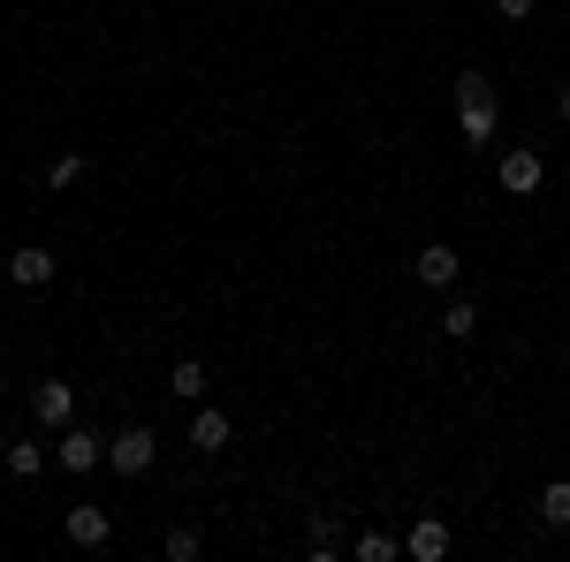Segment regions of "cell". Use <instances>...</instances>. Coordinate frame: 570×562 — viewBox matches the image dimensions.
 Listing matches in <instances>:
<instances>
[{"mask_svg":"<svg viewBox=\"0 0 570 562\" xmlns=\"http://www.w3.org/2000/svg\"><path fill=\"white\" fill-rule=\"evenodd\" d=\"M449 91H456V137H464V152H487V145H494V130H502L494 77H487V69H464Z\"/></svg>","mask_w":570,"mask_h":562,"instance_id":"cell-1","label":"cell"},{"mask_svg":"<svg viewBox=\"0 0 570 562\" xmlns=\"http://www.w3.org/2000/svg\"><path fill=\"white\" fill-rule=\"evenodd\" d=\"M53 464H61V472H99V464H107V433H91V426H77V418H69V426L53 433Z\"/></svg>","mask_w":570,"mask_h":562,"instance_id":"cell-2","label":"cell"},{"mask_svg":"<svg viewBox=\"0 0 570 562\" xmlns=\"http://www.w3.org/2000/svg\"><path fill=\"white\" fill-rule=\"evenodd\" d=\"M107 472H122V479H145V472H153V426L107 433Z\"/></svg>","mask_w":570,"mask_h":562,"instance_id":"cell-3","label":"cell"},{"mask_svg":"<svg viewBox=\"0 0 570 562\" xmlns=\"http://www.w3.org/2000/svg\"><path fill=\"white\" fill-rule=\"evenodd\" d=\"M494 183H502V190H510V198H532V190H540V183H548V160H540V152H532V145H510V152H502V160H494Z\"/></svg>","mask_w":570,"mask_h":562,"instance_id":"cell-4","label":"cell"},{"mask_svg":"<svg viewBox=\"0 0 570 562\" xmlns=\"http://www.w3.org/2000/svg\"><path fill=\"white\" fill-rule=\"evenodd\" d=\"M456 274H464L456 244H419V259H411V282L419 289H456Z\"/></svg>","mask_w":570,"mask_h":562,"instance_id":"cell-5","label":"cell"},{"mask_svg":"<svg viewBox=\"0 0 570 562\" xmlns=\"http://www.w3.org/2000/svg\"><path fill=\"white\" fill-rule=\"evenodd\" d=\"M228 441H236L228 411H220V403H190V448H198V456H220Z\"/></svg>","mask_w":570,"mask_h":562,"instance_id":"cell-6","label":"cell"},{"mask_svg":"<svg viewBox=\"0 0 570 562\" xmlns=\"http://www.w3.org/2000/svg\"><path fill=\"white\" fill-rule=\"evenodd\" d=\"M53 274H61V259H53L46 244H16V259H8V282H16V289H46Z\"/></svg>","mask_w":570,"mask_h":562,"instance_id":"cell-7","label":"cell"},{"mask_svg":"<svg viewBox=\"0 0 570 562\" xmlns=\"http://www.w3.org/2000/svg\"><path fill=\"white\" fill-rule=\"evenodd\" d=\"M61 532H69L77 548H107V540H115V517H107L99 502H77V510H61Z\"/></svg>","mask_w":570,"mask_h":562,"instance_id":"cell-8","label":"cell"},{"mask_svg":"<svg viewBox=\"0 0 570 562\" xmlns=\"http://www.w3.org/2000/svg\"><path fill=\"white\" fill-rule=\"evenodd\" d=\"M31 411H39V426H69V418H77V388H69V381H39V388H31Z\"/></svg>","mask_w":570,"mask_h":562,"instance_id":"cell-9","label":"cell"},{"mask_svg":"<svg viewBox=\"0 0 570 562\" xmlns=\"http://www.w3.org/2000/svg\"><path fill=\"white\" fill-rule=\"evenodd\" d=\"M403 555H411V562H441V555H449V524H441V517H419L411 532H403Z\"/></svg>","mask_w":570,"mask_h":562,"instance_id":"cell-10","label":"cell"},{"mask_svg":"<svg viewBox=\"0 0 570 562\" xmlns=\"http://www.w3.org/2000/svg\"><path fill=\"white\" fill-rule=\"evenodd\" d=\"M0 464H8V479H39L46 464H53V448H39V441H8Z\"/></svg>","mask_w":570,"mask_h":562,"instance_id":"cell-11","label":"cell"},{"mask_svg":"<svg viewBox=\"0 0 570 562\" xmlns=\"http://www.w3.org/2000/svg\"><path fill=\"white\" fill-rule=\"evenodd\" d=\"M441 335H449V343H472V335H480V304H472V297H449V312H441Z\"/></svg>","mask_w":570,"mask_h":562,"instance_id":"cell-12","label":"cell"},{"mask_svg":"<svg viewBox=\"0 0 570 562\" xmlns=\"http://www.w3.org/2000/svg\"><path fill=\"white\" fill-rule=\"evenodd\" d=\"M168 395H176V403H206V365H198V357H176V373H168Z\"/></svg>","mask_w":570,"mask_h":562,"instance_id":"cell-13","label":"cell"},{"mask_svg":"<svg viewBox=\"0 0 570 562\" xmlns=\"http://www.w3.org/2000/svg\"><path fill=\"white\" fill-rule=\"evenodd\" d=\"M351 555L357 562H395V555H403V540H395V532H381V524H365V532L351 540Z\"/></svg>","mask_w":570,"mask_h":562,"instance_id":"cell-14","label":"cell"},{"mask_svg":"<svg viewBox=\"0 0 570 562\" xmlns=\"http://www.w3.org/2000/svg\"><path fill=\"white\" fill-rule=\"evenodd\" d=\"M305 548H312L320 562H335V548H343V524H335V510H320V517L305 524Z\"/></svg>","mask_w":570,"mask_h":562,"instance_id":"cell-15","label":"cell"},{"mask_svg":"<svg viewBox=\"0 0 570 562\" xmlns=\"http://www.w3.org/2000/svg\"><path fill=\"white\" fill-rule=\"evenodd\" d=\"M540 524H556V532L570 524V479H548L540 486Z\"/></svg>","mask_w":570,"mask_h":562,"instance_id":"cell-16","label":"cell"},{"mask_svg":"<svg viewBox=\"0 0 570 562\" xmlns=\"http://www.w3.org/2000/svg\"><path fill=\"white\" fill-rule=\"evenodd\" d=\"M160 555H168V562H198V555H206V540H198L190 524H176V532L160 540Z\"/></svg>","mask_w":570,"mask_h":562,"instance_id":"cell-17","label":"cell"},{"mask_svg":"<svg viewBox=\"0 0 570 562\" xmlns=\"http://www.w3.org/2000/svg\"><path fill=\"white\" fill-rule=\"evenodd\" d=\"M46 183H53V190H69V183H85V152H61V160L46 168Z\"/></svg>","mask_w":570,"mask_h":562,"instance_id":"cell-18","label":"cell"},{"mask_svg":"<svg viewBox=\"0 0 570 562\" xmlns=\"http://www.w3.org/2000/svg\"><path fill=\"white\" fill-rule=\"evenodd\" d=\"M532 8H540V0H494V16H502V23H525Z\"/></svg>","mask_w":570,"mask_h":562,"instance_id":"cell-19","label":"cell"},{"mask_svg":"<svg viewBox=\"0 0 570 562\" xmlns=\"http://www.w3.org/2000/svg\"><path fill=\"white\" fill-rule=\"evenodd\" d=\"M556 115H563V122H570V85H556Z\"/></svg>","mask_w":570,"mask_h":562,"instance_id":"cell-20","label":"cell"}]
</instances>
